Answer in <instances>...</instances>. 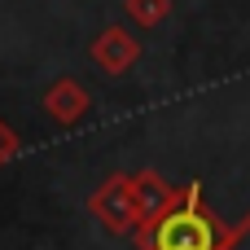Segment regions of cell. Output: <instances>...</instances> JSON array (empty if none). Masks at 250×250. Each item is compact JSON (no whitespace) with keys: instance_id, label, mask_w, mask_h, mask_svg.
I'll list each match as a JSON object with an SVG mask.
<instances>
[{"instance_id":"7a4b0ae2","label":"cell","mask_w":250,"mask_h":250,"mask_svg":"<svg viewBox=\"0 0 250 250\" xmlns=\"http://www.w3.org/2000/svg\"><path fill=\"white\" fill-rule=\"evenodd\" d=\"M88 211L97 215V224L114 237H127L141 229V207H136V193H132V176H110L92 198H88Z\"/></svg>"},{"instance_id":"277c9868","label":"cell","mask_w":250,"mask_h":250,"mask_svg":"<svg viewBox=\"0 0 250 250\" xmlns=\"http://www.w3.org/2000/svg\"><path fill=\"white\" fill-rule=\"evenodd\" d=\"M40 105H44V114H48L57 127H75V123L88 114V105H92V92H88L79 79L62 75V79H53V83L44 88Z\"/></svg>"},{"instance_id":"8992f818","label":"cell","mask_w":250,"mask_h":250,"mask_svg":"<svg viewBox=\"0 0 250 250\" xmlns=\"http://www.w3.org/2000/svg\"><path fill=\"white\" fill-rule=\"evenodd\" d=\"M123 9L141 31H154V26H163L171 18V0H123Z\"/></svg>"},{"instance_id":"52a82bcc","label":"cell","mask_w":250,"mask_h":250,"mask_svg":"<svg viewBox=\"0 0 250 250\" xmlns=\"http://www.w3.org/2000/svg\"><path fill=\"white\" fill-rule=\"evenodd\" d=\"M18 149H22V145H18V132L0 119V167H4V163H13V158H18Z\"/></svg>"},{"instance_id":"3957f363","label":"cell","mask_w":250,"mask_h":250,"mask_svg":"<svg viewBox=\"0 0 250 250\" xmlns=\"http://www.w3.org/2000/svg\"><path fill=\"white\" fill-rule=\"evenodd\" d=\"M88 57H92L97 70H105V75L119 79V75H127V70L141 62V44H136V35H132L127 26L110 22V26H101L97 40L88 44Z\"/></svg>"},{"instance_id":"ba28073f","label":"cell","mask_w":250,"mask_h":250,"mask_svg":"<svg viewBox=\"0 0 250 250\" xmlns=\"http://www.w3.org/2000/svg\"><path fill=\"white\" fill-rule=\"evenodd\" d=\"M220 250H250V215L242 220V224L229 229V237H224V246H220Z\"/></svg>"},{"instance_id":"6da1fadb","label":"cell","mask_w":250,"mask_h":250,"mask_svg":"<svg viewBox=\"0 0 250 250\" xmlns=\"http://www.w3.org/2000/svg\"><path fill=\"white\" fill-rule=\"evenodd\" d=\"M224 237H229V229L211 215V207H207L198 180L185 185L180 202H176L163 220H154L145 233H136L141 250H220Z\"/></svg>"},{"instance_id":"5b68a950","label":"cell","mask_w":250,"mask_h":250,"mask_svg":"<svg viewBox=\"0 0 250 250\" xmlns=\"http://www.w3.org/2000/svg\"><path fill=\"white\" fill-rule=\"evenodd\" d=\"M132 193H136V207H141V229H136V233H145L154 220H163V215L180 202L185 189L167 185L158 171H136V176H132Z\"/></svg>"}]
</instances>
